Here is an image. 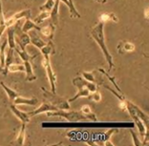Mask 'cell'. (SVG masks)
<instances>
[{"instance_id": "6da1fadb", "label": "cell", "mask_w": 149, "mask_h": 146, "mask_svg": "<svg viewBox=\"0 0 149 146\" xmlns=\"http://www.w3.org/2000/svg\"><path fill=\"white\" fill-rule=\"evenodd\" d=\"M90 35L92 36V38L96 41V43L100 46L103 53V56L105 57V60L107 61L108 65H109V70L114 68V61L113 57H112L111 54L107 49L106 43H105V35H104V23L100 22L91 30Z\"/></svg>"}, {"instance_id": "7a4b0ae2", "label": "cell", "mask_w": 149, "mask_h": 146, "mask_svg": "<svg viewBox=\"0 0 149 146\" xmlns=\"http://www.w3.org/2000/svg\"><path fill=\"white\" fill-rule=\"evenodd\" d=\"M73 85L77 87V93L74 95L73 97L68 99L69 102L77 100L79 97H88L90 93L95 92L97 90V85L94 82H90L84 79L82 76H77L73 79Z\"/></svg>"}, {"instance_id": "3957f363", "label": "cell", "mask_w": 149, "mask_h": 146, "mask_svg": "<svg viewBox=\"0 0 149 146\" xmlns=\"http://www.w3.org/2000/svg\"><path fill=\"white\" fill-rule=\"evenodd\" d=\"M48 117H63L70 122H79L83 120H88L86 116L81 113V111H65V110H56L52 112H47Z\"/></svg>"}, {"instance_id": "277c9868", "label": "cell", "mask_w": 149, "mask_h": 146, "mask_svg": "<svg viewBox=\"0 0 149 146\" xmlns=\"http://www.w3.org/2000/svg\"><path fill=\"white\" fill-rule=\"evenodd\" d=\"M41 91H43V96L45 97V99L48 100L50 104H52L53 106L56 107L58 110H70V102L68 100H65L64 98L58 97L56 93L48 91L44 88H41Z\"/></svg>"}, {"instance_id": "5b68a950", "label": "cell", "mask_w": 149, "mask_h": 146, "mask_svg": "<svg viewBox=\"0 0 149 146\" xmlns=\"http://www.w3.org/2000/svg\"><path fill=\"white\" fill-rule=\"evenodd\" d=\"M44 58L42 61L43 67L46 71L47 76H48L49 82H50V86H51V92L53 93H56V76L55 72L53 71V68L51 66V62H50V56H43Z\"/></svg>"}, {"instance_id": "8992f818", "label": "cell", "mask_w": 149, "mask_h": 146, "mask_svg": "<svg viewBox=\"0 0 149 146\" xmlns=\"http://www.w3.org/2000/svg\"><path fill=\"white\" fill-rule=\"evenodd\" d=\"M22 18H31V10H23V11L19 12V13H15L13 16H11L10 18L6 19V26L7 28L8 27H11V26H15L16 23H17L20 19Z\"/></svg>"}, {"instance_id": "52a82bcc", "label": "cell", "mask_w": 149, "mask_h": 146, "mask_svg": "<svg viewBox=\"0 0 149 146\" xmlns=\"http://www.w3.org/2000/svg\"><path fill=\"white\" fill-rule=\"evenodd\" d=\"M56 110H58V109H57L56 107L53 106L52 104H50L49 102H44L40 105L38 108H36V109L33 110L31 112H28V114L30 117H33L35 116H37V115H39V114L47 113V112H52V111H56Z\"/></svg>"}, {"instance_id": "ba28073f", "label": "cell", "mask_w": 149, "mask_h": 146, "mask_svg": "<svg viewBox=\"0 0 149 146\" xmlns=\"http://www.w3.org/2000/svg\"><path fill=\"white\" fill-rule=\"evenodd\" d=\"M11 111L20 121L23 122V123L27 124L31 120V117L29 116V114L26 113V112H22L21 110H19L18 108L16 107V105L15 104H11Z\"/></svg>"}, {"instance_id": "9c48e42d", "label": "cell", "mask_w": 149, "mask_h": 146, "mask_svg": "<svg viewBox=\"0 0 149 146\" xmlns=\"http://www.w3.org/2000/svg\"><path fill=\"white\" fill-rule=\"evenodd\" d=\"M60 0H55L54 6L52 7L50 11V18H51V24L54 26L58 25V10H59Z\"/></svg>"}, {"instance_id": "30bf717a", "label": "cell", "mask_w": 149, "mask_h": 146, "mask_svg": "<svg viewBox=\"0 0 149 146\" xmlns=\"http://www.w3.org/2000/svg\"><path fill=\"white\" fill-rule=\"evenodd\" d=\"M30 40H31V44H33V46L36 47L37 49H41L43 46H45L46 45V43L44 40L41 38V37L39 36L38 35V33L37 32H31L30 33Z\"/></svg>"}, {"instance_id": "8fae6325", "label": "cell", "mask_w": 149, "mask_h": 146, "mask_svg": "<svg viewBox=\"0 0 149 146\" xmlns=\"http://www.w3.org/2000/svg\"><path fill=\"white\" fill-rule=\"evenodd\" d=\"M7 42L9 48L15 49V26H11L7 28Z\"/></svg>"}, {"instance_id": "7c38bea8", "label": "cell", "mask_w": 149, "mask_h": 146, "mask_svg": "<svg viewBox=\"0 0 149 146\" xmlns=\"http://www.w3.org/2000/svg\"><path fill=\"white\" fill-rule=\"evenodd\" d=\"M38 102L37 98H25L18 96L17 97L15 98V100L13 101V104L15 105H30V106H36Z\"/></svg>"}, {"instance_id": "4fadbf2b", "label": "cell", "mask_w": 149, "mask_h": 146, "mask_svg": "<svg viewBox=\"0 0 149 146\" xmlns=\"http://www.w3.org/2000/svg\"><path fill=\"white\" fill-rule=\"evenodd\" d=\"M23 62H24V68L26 73V81H28V82L35 81L36 79V76L33 74L31 60H24Z\"/></svg>"}, {"instance_id": "5bb4252c", "label": "cell", "mask_w": 149, "mask_h": 146, "mask_svg": "<svg viewBox=\"0 0 149 146\" xmlns=\"http://www.w3.org/2000/svg\"><path fill=\"white\" fill-rule=\"evenodd\" d=\"M31 43V40H30V36L29 35H27L26 33H22L21 35H18L17 37V44L20 47V50L21 51H26V46L29 45Z\"/></svg>"}, {"instance_id": "9a60e30c", "label": "cell", "mask_w": 149, "mask_h": 146, "mask_svg": "<svg viewBox=\"0 0 149 146\" xmlns=\"http://www.w3.org/2000/svg\"><path fill=\"white\" fill-rule=\"evenodd\" d=\"M118 50L120 54L128 53V52H133L135 50V45L131 42L128 41H123L118 45Z\"/></svg>"}, {"instance_id": "2e32d148", "label": "cell", "mask_w": 149, "mask_h": 146, "mask_svg": "<svg viewBox=\"0 0 149 146\" xmlns=\"http://www.w3.org/2000/svg\"><path fill=\"white\" fill-rule=\"evenodd\" d=\"M40 52L42 53L43 56H52L54 54L56 53V48H55V45L54 43L52 42V40H49L48 42L46 43L45 46H43L41 49H40Z\"/></svg>"}, {"instance_id": "e0dca14e", "label": "cell", "mask_w": 149, "mask_h": 146, "mask_svg": "<svg viewBox=\"0 0 149 146\" xmlns=\"http://www.w3.org/2000/svg\"><path fill=\"white\" fill-rule=\"evenodd\" d=\"M55 31H56V26H54L53 24H51L46 27H43V28H40L39 32L44 35L46 37H48L50 40L53 39L54 35H55Z\"/></svg>"}, {"instance_id": "ac0fdd59", "label": "cell", "mask_w": 149, "mask_h": 146, "mask_svg": "<svg viewBox=\"0 0 149 146\" xmlns=\"http://www.w3.org/2000/svg\"><path fill=\"white\" fill-rule=\"evenodd\" d=\"M25 132H26V123L21 124V128H20L19 134L17 136V138H15V142H13L12 144H15V145H19L22 146L24 145V140H25Z\"/></svg>"}, {"instance_id": "d6986e66", "label": "cell", "mask_w": 149, "mask_h": 146, "mask_svg": "<svg viewBox=\"0 0 149 146\" xmlns=\"http://www.w3.org/2000/svg\"><path fill=\"white\" fill-rule=\"evenodd\" d=\"M33 29L36 30V31H39L40 27L37 26V24H36L33 21H32L31 18H27L26 21L24 22V24H23V26H22V30H21L22 33H28Z\"/></svg>"}, {"instance_id": "ffe728a7", "label": "cell", "mask_w": 149, "mask_h": 146, "mask_svg": "<svg viewBox=\"0 0 149 146\" xmlns=\"http://www.w3.org/2000/svg\"><path fill=\"white\" fill-rule=\"evenodd\" d=\"M13 52H15V49H11L9 48L8 52H7L6 55V58H5V66H4V76H7L8 74V67L11 65L12 63H13Z\"/></svg>"}, {"instance_id": "44dd1931", "label": "cell", "mask_w": 149, "mask_h": 146, "mask_svg": "<svg viewBox=\"0 0 149 146\" xmlns=\"http://www.w3.org/2000/svg\"><path fill=\"white\" fill-rule=\"evenodd\" d=\"M99 20H100V22H102V23H104V24H105L106 22H109V21L118 22V19L114 13H102V15H100Z\"/></svg>"}, {"instance_id": "7402d4cb", "label": "cell", "mask_w": 149, "mask_h": 146, "mask_svg": "<svg viewBox=\"0 0 149 146\" xmlns=\"http://www.w3.org/2000/svg\"><path fill=\"white\" fill-rule=\"evenodd\" d=\"M0 85H1L3 89L5 90L6 94H7V96H8L9 99H10V101H11V102H13V101L15 100V97H17L19 96V95H18L17 93H16V92H15V90H13V89H11V88H9L4 82H0Z\"/></svg>"}, {"instance_id": "603a6c76", "label": "cell", "mask_w": 149, "mask_h": 146, "mask_svg": "<svg viewBox=\"0 0 149 146\" xmlns=\"http://www.w3.org/2000/svg\"><path fill=\"white\" fill-rule=\"evenodd\" d=\"M81 113H82L84 116H86L88 120H92V121H97V117L96 115H95L92 110L90 109V107L88 106V105H83L82 107H81Z\"/></svg>"}, {"instance_id": "cb8c5ba5", "label": "cell", "mask_w": 149, "mask_h": 146, "mask_svg": "<svg viewBox=\"0 0 149 146\" xmlns=\"http://www.w3.org/2000/svg\"><path fill=\"white\" fill-rule=\"evenodd\" d=\"M6 18L4 16V13H3V9H2V2L0 0V38H1L2 35L4 33V32L7 29L6 26Z\"/></svg>"}, {"instance_id": "d4e9b609", "label": "cell", "mask_w": 149, "mask_h": 146, "mask_svg": "<svg viewBox=\"0 0 149 146\" xmlns=\"http://www.w3.org/2000/svg\"><path fill=\"white\" fill-rule=\"evenodd\" d=\"M50 17V12H47V11H41V13H39L38 15L36 16V17L35 18V22L36 24L39 25L41 24L42 22H44L47 18Z\"/></svg>"}, {"instance_id": "484cf974", "label": "cell", "mask_w": 149, "mask_h": 146, "mask_svg": "<svg viewBox=\"0 0 149 146\" xmlns=\"http://www.w3.org/2000/svg\"><path fill=\"white\" fill-rule=\"evenodd\" d=\"M8 72H12V73H15V72H25V68H24V65H21V64L12 63L11 65L8 67Z\"/></svg>"}, {"instance_id": "4316f807", "label": "cell", "mask_w": 149, "mask_h": 146, "mask_svg": "<svg viewBox=\"0 0 149 146\" xmlns=\"http://www.w3.org/2000/svg\"><path fill=\"white\" fill-rule=\"evenodd\" d=\"M54 3H55V0H46L45 4L40 6L39 10L40 11H47V12H50L52 7L54 6Z\"/></svg>"}, {"instance_id": "83f0119b", "label": "cell", "mask_w": 149, "mask_h": 146, "mask_svg": "<svg viewBox=\"0 0 149 146\" xmlns=\"http://www.w3.org/2000/svg\"><path fill=\"white\" fill-rule=\"evenodd\" d=\"M129 132H130V135H131V137H132V140H133V144L135 146H141V145H143V142H141V140H140V138H139L137 134L135 133V132L132 130V129H130Z\"/></svg>"}, {"instance_id": "f1b7e54d", "label": "cell", "mask_w": 149, "mask_h": 146, "mask_svg": "<svg viewBox=\"0 0 149 146\" xmlns=\"http://www.w3.org/2000/svg\"><path fill=\"white\" fill-rule=\"evenodd\" d=\"M88 98L94 100L95 102H100L101 100V95L99 91L96 90L95 92H92V95H89V96H88Z\"/></svg>"}, {"instance_id": "f546056e", "label": "cell", "mask_w": 149, "mask_h": 146, "mask_svg": "<svg viewBox=\"0 0 149 146\" xmlns=\"http://www.w3.org/2000/svg\"><path fill=\"white\" fill-rule=\"evenodd\" d=\"M100 72L102 73V74H105V76L108 77V79H110V81H112V83H113V85H114V86H115V88H116V89L118 91V93H120V95H123V92H121V90L120 89V87H118V84L116 83V81H115V77H113V76H110L109 74H108L107 73L104 72V71H103L102 69H100Z\"/></svg>"}, {"instance_id": "4dcf8cb0", "label": "cell", "mask_w": 149, "mask_h": 146, "mask_svg": "<svg viewBox=\"0 0 149 146\" xmlns=\"http://www.w3.org/2000/svg\"><path fill=\"white\" fill-rule=\"evenodd\" d=\"M82 77L84 79H86L87 81H90V82H96V79H95L94 76V73H88V72H83L82 73Z\"/></svg>"}, {"instance_id": "1f68e13d", "label": "cell", "mask_w": 149, "mask_h": 146, "mask_svg": "<svg viewBox=\"0 0 149 146\" xmlns=\"http://www.w3.org/2000/svg\"><path fill=\"white\" fill-rule=\"evenodd\" d=\"M116 132H118V129H109L105 134H104V141L103 143L105 141H108L111 140V137L113 136L114 133H116Z\"/></svg>"}, {"instance_id": "d6a6232c", "label": "cell", "mask_w": 149, "mask_h": 146, "mask_svg": "<svg viewBox=\"0 0 149 146\" xmlns=\"http://www.w3.org/2000/svg\"><path fill=\"white\" fill-rule=\"evenodd\" d=\"M0 74H4V68H3L1 65H0Z\"/></svg>"}, {"instance_id": "836d02e7", "label": "cell", "mask_w": 149, "mask_h": 146, "mask_svg": "<svg viewBox=\"0 0 149 146\" xmlns=\"http://www.w3.org/2000/svg\"><path fill=\"white\" fill-rule=\"evenodd\" d=\"M144 13H145V18L148 19V9H145V12H144Z\"/></svg>"}]
</instances>
